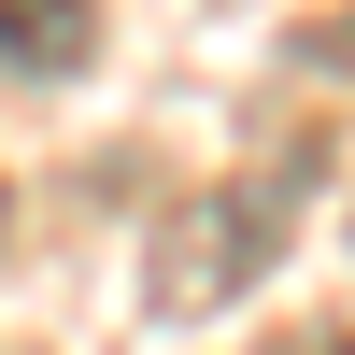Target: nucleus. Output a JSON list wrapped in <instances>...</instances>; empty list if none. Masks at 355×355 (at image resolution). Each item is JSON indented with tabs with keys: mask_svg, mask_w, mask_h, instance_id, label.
Segmentation results:
<instances>
[{
	"mask_svg": "<svg viewBox=\"0 0 355 355\" xmlns=\"http://www.w3.org/2000/svg\"><path fill=\"white\" fill-rule=\"evenodd\" d=\"M284 242V199L270 185H199L185 214L157 227V313H227Z\"/></svg>",
	"mask_w": 355,
	"mask_h": 355,
	"instance_id": "obj_1",
	"label": "nucleus"
},
{
	"mask_svg": "<svg viewBox=\"0 0 355 355\" xmlns=\"http://www.w3.org/2000/svg\"><path fill=\"white\" fill-rule=\"evenodd\" d=\"M100 43V0H0V85H57Z\"/></svg>",
	"mask_w": 355,
	"mask_h": 355,
	"instance_id": "obj_2",
	"label": "nucleus"
},
{
	"mask_svg": "<svg viewBox=\"0 0 355 355\" xmlns=\"http://www.w3.org/2000/svg\"><path fill=\"white\" fill-rule=\"evenodd\" d=\"M284 355H355V327H327V341H284Z\"/></svg>",
	"mask_w": 355,
	"mask_h": 355,
	"instance_id": "obj_3",
	"label": "nucleus"
},
{
	"mask_svg": "<svg viewBox=\"0 0 355 355\" xmlns=\"http://www.w3.org/2000/svg\"><path fill=\"white\" fill-rule=\"evenodd\" d=\"M0 227H15V185H0Z\"/></svg>",
	"mask_w": 355,
	"mask_h": 355,
	"instance_id": "obj_4",
	"label": "nucleus"
}]
</instances>
